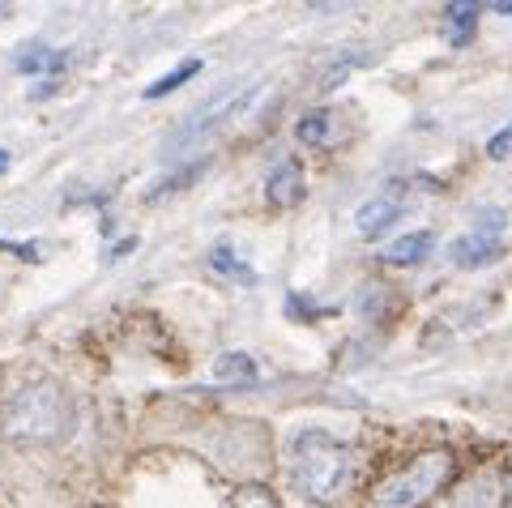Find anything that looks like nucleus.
I'll return each instance as SVG.
<instances>
[{
	"instance_id": "1",
	"label": "nucleus",
	"mask_w": 512,
	"mask_h": 508,
	"mask_svg": "<svg viewBox=\"0 0 512 508\" xmlns=\"http://www.w3.org/2000/svg\"><path fill=\"white\" fill-rule=\"evenodd\" d=\"M355 479V449L329 432H299L291 440V483L312 504H333Z\"/></svg>"
},
{
	"instance_id": "2",
	"label": "nucleus",
	"mask_w": 512,
	"mask_h": 508,
	"mask_svg": "<svg viewBox=\"0 0 512 508\" xmlns=\"http://www.w3.org/2000/svg\"><path fill=\"white\" fill-rule=\"evenodd\" d=\"M0 427L9 440L22 444H56L73 432V398L56 380H35L5 406Z\"/></svg>"
},
{
	"instance_id": "3",
	"label": "nucleus",
	"mask_w": 512,
	"mask_h": 508,
	"mask_svg": "<svg viewBox=\"0 0 512 508\" xmlns=\"http://www.w3.org/2000/svg\"><path fill=\"white\" fill-rule=\"evenodd\" d=\"M453 453L448 449H427L419 453L410 466H402L397 474H389L376 491H372V508H423L436 491L453 479Z\"/></svg>"
},
{
	"instance_id": "4",
	"label": "nucleus",
	"mask_w": 512,
	"mask_h": 508,
	"mask_svg": "<svg viewBox=\"0 0 512 508\" xmlns=\"http://www.w3.org/2000/svg\"><path fill=\"white\" fill-rule=\"evenodd\" d=\"M256 94H261V86H227V90H218L210 94L192 116L180 124V133H175L171 141V150H188V146H197L201 137H210L218 124H227L231 116H239L248 103H256Z\"/></svg>"
},
{
	"instance_id": "5",
	"label": "nucleus",
	"mask_w": 512,
	"mask_h": 508,
	"mask_svg": "<svg viewBox=\"0 0 512 508\" xmlns=\"http://www.w3.org/2000/svg\"><path fill=\"white\" fill-rule=\"evenodd\" d=\"M504 252H508L504 240H491V235L470 231V235H461V240L448 244V261L461 265V269H483V265H495V261H500Z\"/></svg>"
},
{
	"instance_id": "6",
	"label": "nucleus",
	"mask_w": 512,
	"mask_h": 508,
	"mask_svg": "<svg viewBox=\"0 0 512 508\" xmlns=\"http://www.w3.org/2000/svg\"><path fill=\"white\" fill-rule=\"evenodd\" d=\"M406 210H410V205H406L402 197H372L367 205H359V214H355L359 235L376 240V235H384L389 227H397V222L406 218Z\"/></svg>"
},
{
	"instance_id": "7",
	"label": "nucleus",
	"mask_w": 512,
	"mask_h": 508,
	"mask_svg": "<svg viewBox=\"0 0 512 508\" xmlns=\"http://www.w3.org/2000/svg\"><path fill=\"white\" fill-rule=\"evenodd\" d=\"M342 116L333 107H316V111H308V116L299 120V129H295V137L303 141V146H316V150H329V146H338L342 141Z\"/></svg>"
},
{
	"instance_id": "8",
	"label": "nucleus",
	"mask_w": 512,
	"mask_h": 508,
	"mask_svg": "<svg viewBox=\"0 0 512 508\" xmlns=\"http://www.w3.org/2000/svg\"><path fill=\"white\" fill-rule=\"evenodd\" d=\"M13 69L18 73H64L69 69V52H60V47H47V43H26L18 47V56H13Z\"/></svg>"
},
{
	"instance_id": "9",
	"label": "nucleus",
	"mask_w": 512,
	"mask_h": 508,
	"mask_svg": "<svg viewBox=\"0 0 512 508\" xmlns=\"http://www.w3.org/2000/svg\"><path fill=\"white\" fill-rule=\"evenodd\" d=\"M265 197H269V205H295L303 197V171H299V163L286 158L274 176L265 180Z\"/></svg>"
},
{
	"instance_id": "10",
	"label": "nucleus",
	"mask_w": 512,
	"mask_h": 508,
	"mask_svg": "<svg viewBox=\"0 0 512 508\" xmlns=\"http://www.w3.org/2000/svg\"><path fill=\"white\" fill-rule=\"evenodd\" d=\"M214 385H252L256 380V359L244 355V351H227V355H218L214 359Z\"/></svg>"
},
{
	"instance_id": "11",
	"label": "nucleus",
	"mask_w": 512,
	"mask_h": 508,
	"mask_svg": "<svg viewBox=\"0 0 512 508\" xmlns=\"http://www.w3.org/2000/svg\"><path fill=\"white\" fill-rule=\"evenodd\" d=\"M431 248H436V235H431V231H410L389 252H384V261H389V265H423L431 257Z\"/></svg>"
},
{
	"instance_id": "12",
	"label": "nucleus",
	"mask_w": 512,
	"mask_h": 508,
	"mask_svg": "<svg viewBox=\"0 0 512 508\" xmlns=\"http://www.w3.org/2000/svg\"><path fill=\"white\" fill-rule=\"evenodd\" d=\"M444 30H448V43H470L474 30H478V9L474 5H444Z\"/></svg>"
},
{
	"instance_id": "13",
	"label": "nucleus",
	"mask_w": 512,
	"mask_h": 508,
	"mask_svg": "<svg viewBox=\"0 0 512 508\" xmlns=\"http://www.w3.org/2000/svg\"><path fill=\"white\" fill-rule=\"evenodd\" d=\"M197 73H201V60H197V56H188V60H180V65H175L171 73L158 77V82H150L141 99H150V103H154V99H163V94H171V90H180L184 82H192Z\"/></svg>"
},
{
	"instance_id": "14",
	"label": "nucleus",
	"mask_w": 512,
	"mask_h": 508,
	"mask_svg": "<svg viewBox=\"0 0 512 508\" xmlns=\"http://www.w3.org/2000/svg\"><path fill=\"white\" fill-rule=\"evenodd\" d=\"M210 265H214V274L235 278V282H244V287H252V282H256V269H248V261H239L231 244H218L210 252Z\"/></svg>"
},
{
	"instance_id": "15",
	"label": "nucleus",
	"mask_w": 512,
	"mask_h": 508,
	"mask_svg": "<svg viewBox=\"0 0 512 508\" xmlns=\"http://www.w3.org/2000/svg\"><path fill=\"white\" fill-rule=\"evenodd\" d=\"M500 504V496H495V479H474L466 491H461V496L453 500V508H495Z\"/></svg>"
},
{
	"instance_id": "16",
	"label": "nucleus",
	"mask_w": 512,
	"mask_h": 508,
	"mask_svg": "<svg viewBox=\"0 0 512 508\" xmlns=\"http://www.w3.org/2000/svg\"><path fill=\"white\" fill-rule=\"evenodd\" d=\"M231 508H282V504H278V496H274V491H269L265 483H248V487L235 491Z\"/></svg>"
},
{
	"instance_id": "17",
	"label": "nucleus",
	"mask_w": 512,
	"mask_h": 508,
	"mask_svg": "<svg viewBox=\"0 0 512 508\" xmlns=\"http://www.w3.org/2000/svg\"><path fill=\"white\" fill-rule=\"evenodd\" d=\"M201 171H205V163H201V158H197V163H192V167H184V171H180V176H167V180H158V184L150 188V201H158V197H167V193H180V188H188L192 180H197V176H201Z\"/></svg>"
},
{
	"instance_id": "18",
	"label": "nucleus",
	"mask_w": 512,
	"mask_h": 508,
	"mask_svg": "<svg viewBox=\"0 0 512 508\" xmlns=\"http://www.w3.org/2000/svg\"><path fill=\"white\" fill-rule=\"evenodd\" d=\"M350 69H355V56H338L333 65L325 69V77H320V90H338L346 77H350Z\"/></svg>"
},
{
	"instance_id": "19",
	"label": "nucleus",
	"mask_w": 512,
	"mask_h": 508,
	"mask_svg": "<svg viewBox=\"0 0 512 508\" xmlns=\"http://www.w3.org/2000/svg\"><path fill=\"white\" fill-rule=\"evenodd\" d=\"M487 158H495V163H500V158H512V124H504V129L487 141Z\"/></svg>"
},
{
	"instance_id": "20",
	"label": "nucleus",
	"mask_w": 512,
	"mask_h": 508,
	"mask_svg": "<svg viewBox=\"0 0 512 508\" xmlns=\"http://www.w3.org/2000/svg\"><path fill=\"white\" fill-rule=\"evenodd\" d=\"M0 252H13V257H22V261H39V248L35 244H9V240H0Z\"/></svg>"
},
{
	"instance_id": "21",
	"label": "nucleus",
	"mask_w": 512,
	"mask_h": 508,
	"mask_svg": "<svg viewBox=\"0 0 512 508\" xmlns=\"http://www.w3.org/2000/svg\"><path fill=\"white\" fill-rule=\"evenodd\" d=\"M133 248H137V240H120L116 244V257H124V252H133Z\"/></svg>"
},
{
	"instance_id": "22",
	"label": "nucleus",
	"mask_w": 512,
	"mask_h": 508,
	"mask_svg": "<svg viewBox=\"0 0 512 508\" xmlns=\"http://www.w3.org/2000/svg\"><path fill=\"white\" fill-rule=\"evenodd\" d=\"M495 13H500V18H512V5H508V0H500V5H491Z\"/></svg>"
},
{
	"instance_id": "23",
	"label": "nucleus",
	"mask_w": 512,
	"mask_h": 508,
	"mask_svg": "<svg viewBox=\"0 0 512 508\" xmlns=\"http://www.w3.org/2000/svg\"><path fill=\"white\" fill-rule=\"evenodd\" d=\"M504 504L512 508V479H508V491H504Z\"/></svg>"
},
{
	"instance_id": "24",
	"label": "nucleus",
	"mask_w": 512,
	"mask_h": 508,
	"mask_svg": "<svg viewBox=\"0 0 512 508\" xmlns=\"http://www.w3.org/2000/svg\"><path fill=\"white\" fill-rule=\"evenodd\" d=\"M5 167H9V154H5V150H0V171H5Z\"/></svg>"
}]
</instances>
